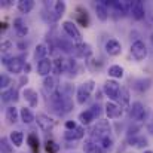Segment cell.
I'll list each match as a JSON object with an SVG mask.
<instances>
[{"mask_svg":"<svg viewBox=\"0 0 153 153\" xmlns=\"http://www.w3.org/2000/svg\"><path fill=\"white\" fill-rule=\"evenodd\" d=\"M92 91H94V82L92 80H88V82L82 83L77 88V94H76L77 102L79 104H85V102L88 101V98H89V95H91Z\"/></svg>","mask_w":153,"mask_h":153,"instance_id":"6da1fadb","label":"cell"},{"mask_svg":"<svg viewBox=\"0 0 153 153\" xmlns=\"http://www.w3.org/2000/svg\"><path fill=\"white\" fill-rule=\"evenodd\" d=\"M3 64L6 65L7 71H9V73H13V74H16V73H19L22 68H25L22 59H21V58H16V56H12V58L4 56V58H3Z\"/></svg>","mask_w":153,"mask_h":153,"instance_id":"7a4b0ae2","label":"cell"},{"mask_svg":"<svg viewBox=\"0 0 153 153\" xmlns=\"http://www.w3.org/2000/svg\"><path fill=\"white\" fill-rule=\"evenodd\" d=\"M110 134V125L107 120H98L95 126H92L91 129V135L97 140H100L102 137H107Z\"/></svg>","mask_w":153,"mask_h":153,"instance_id":"3957f363","label":"cell"},{"mask_svg":"<svg viewBox=\"0 0 153 153\" xmlns=\"http://www.w3.org/2000/svg\"><path fill=\"white\" fill-rule=\"evenodd\" d=\"M36 122H37V125L40 126V129L45 131V132L52 131L53 126H55V120L52 119L49 114H46V113H37V116H36Z\"/></svg>","mask_w":153,"mask_h":153,"instance_id":"277c9868","label":"cell"},{"mask_svg":"<svg viewBox=\"0 0 153 153\" xmlns=\"http://www.w3.org/2000/svg\"><path fill=\"white\" fill-rule=\"evenodd\" d=\"M131 53H132V56H134L137 61H143V59L147 56V48H146L144 42L135 40V42L131 45Z\"/></svg>","mask_w":153,"mask_h":153,"instance_id":"5b68a950","label":"cell"},{"mask_svg":"<svg viewBox=\"0 0 153 153\" xmlns=\"http://www.w3.org/2000/svg\"><path fill=\"white\" fill-rule=\"evenodd\" d=\"M62 28H64V31L67 33L68 37H71L73 40H76V42L80 43L82 34H80V31H79V28L76 27L74 22H71V21H64V22H62Z\"/></svg>","mask_w":153,"mask_h":153,"instance_id":"8992f818","label":"cell"},{"mask_svg":"<svg viewBox=\"0 0 153 153\" xmlns=\"http://www.w3.org/2000/svg\"><path fill=\"white\" fill-rule=\"evenodd\" d=\"M104 108H105V114H107L108 119H117V117H120L122 113H123V108L114 101H107Z\"/></svg>","mask_w":153,"mask_h":153,"instance_id":"52a82bcc","label":"cell"},{"mask_svg":"<svg viewBox=\"0 0 153 153\" xmlns=\"http://www.w3.org/2000/svg\"><path fill=\"white\" fill-rule=\"evenodd\" d=\"M146 114H147V111H146V108H144V105H143L141 102L140 101L132 102V105H131V108H129V116H131L132 119H135V120H143V119L146 117Z\"/></svg>","mask_w":153,"mask_h":153,"instance_id":"ba28073f","label":"cell"},{"mask_svg":"<svg viewBox=\"0 0 153 153\" xmlns=\"http://www.w3.org/2000/svg\"><path fill=\"white\" fill-rule=\"evenodd\" d=\"M119 91H120V86L116 80H107L104 83V92L110 100H117Z\"/></svg>","mask_w":153,"mask_h":153,"instance_id":"9c48e42d","label":"cell"},{"mask_svg":"<svg viewBox=\"0 0 153 153\" xmlns=\"http://www.w3.org/2000/svg\"><path fill=\"white\" fill-rule=\"evenodd\" d=\"M52 68H53V61L49 59V58H45V59L37 62V73L40 76H45V77L51 76L49 73L52 71Z\"/></svg>","mask_w":153,"mask_h":153,"instance_id":"30bf717a","label":"cell"},{"mask_svg":"<svg viewBox=\"0 0 153 153\" xmlns=\"http://www.w3.org/2000/svg\"><path fill=\"white\" fill-rule=\"evenodd\" d=\"M105 52L111 56H117L122 52V45L116 39H110L105 42Z\"/></svg>","mask_w":153,"mask_h":153,"instance_id":"8fae6325","label":"cell"},{"mask_svg":"<svg viewBox=\"0 0 153 153\" xmlns=\"http://www.w3.org/2000/svg\"><path fill=\"white\" fill-rule=\"evenodd\" d=\"M22 97L25 98V101L28 102L31 107H36L37 102H39V95H37V92L33 88H25L22 91Z\"/></svg>","mask_w":153,"mask_h":153,"instance_id":"7c38bea8","label":"cell"},{"mask_svg":"<svg viewBox=\"0 0 153 153\" xmlns=\"http://www.w3.org/2000/svg\"><path fill=\"white\" fill-rule=\"evenodd\" d=\"M131 13H132V16H134L135 19H143L144 15H146L143 1H140V0L134 1V3H132V7H131Z\"/></svg>","mask_w":153,"mask_h":153,"instance_id":"4fadbf2b","label":"cell"},{"mask_svg":"<svg viewBox=\"0 0 153 153\" xmlns=\"http://www.w3.org/2000/svg\"><path fill=\"white\" fill-rule=\"evenodd\" d=\"M74 52L80 58H89L92 55V49H91V46L88 43H77L74 46Z\"/></svg>","mask_w":153,"mask_h":153,"instance_id":"5bb4252c","label":"cell"},{"mask_svg":"<svg viewBox=\"0 0 153 153\" xmlns=\"http://www.w3.org/2000/svg\"><path fill=\"white\" fill-rule=\"evenodd\" d=\"M43 88L52 95V94L56 92V89H58V79H56L55 76L45 77V80H43Z\"/></svg>","mask_w":153,"mask_h":153,"instance_id":"9a60e30c","label":"cell"},{"mask_svg":"<svg viewBox=\"0 0 153 153\" xmlns=\"http://www.w3.org/2000/svg\"><path fill=\"white\" fill-rule=\"evenodd\" d=\"M83 152L85 153H104V150L101 149V146L94 141V140H88L83 143Z\"/></svg>","mask_w":153,"mask_h":153,"instance_id":"2e32d148","label":"cell"},{"mask_svg":"<svg viewBox=\"0 0 153 153\" xmlns=\"http://www.w3.org/2000/svg\"><path fill=\"white\" fill-rule=\"evenodd\" d=\"M13 28H15V31H16V34H18L19 37H24V36L28 33V27L25 25L24 19H21V18L13 19Z\"/></svg>","mask_w":153,"mask_h":153,"instance_id":"e0dca14e","label":"cell"},{"mask_svg":"<svg viewBox=\"0 0 153 153\" xmlns=\"http://www.w3.org/2000/svg\"><path fill=\"white\" fill-rule=\"evenodd\" d=\"M117 104L122 107V108H126L129 105V91L126 88H120L119 91V95H117Z\"/></svg>","mask_w":153,"mask_h":153,"instance_id":"ac0fdd59","label":"cell"},{"mask_svg":"<svg viewBox=\"0 0 153 153\" xmlns=\"http://www.w3.org/2000/svg\"><path fill=\"white\" fill-rule=\"evenodd\" d=\"M83 129L82 128H76V129H71V131H65L64 134V138L65 140H70V141H76V140H80L83 138Z\"/></svg>","mask_w":153,"mask_h":153,"instance_id":"d6986e66","label":"cell"},{"mask_svg":"<svg viewBox=\"0 0 153 153\" xmlns=\"http://www.w3.org/2000/svg\"><path fill=\"white\" fill-rule=\"evenodd\" d=\"M19 116H21V119H22L24 123H31V122L36 120V116L31 113V110L28 107H22L19 110Z\"/></svg>","mask_w":153,"mask_h":153,"instance_id":"ffe728a7","label":"cell"},{"mask_svg":"<svg viewBox=\"0 0 153 153\" xmlns=\"http://www.w3.org/2000/svg\"><path fill=\"white\" fill-rule=\"evenodd\" d=\"M9 140H10V143L15 147H21L22 146V141H24V134L21 131H12L10 135H9Z\"/></svg>","mask_w":153,"mask_h":153,"instance_id":"44dd1931","label":"cell"},{"mask_svg":"<svg viewBox=\"0 0 153 153\" xmlns=\"http://www.w3.org/2000/svg\"><path fill=\"white\" fill-rule=\"evenodd\" d=\"M76 16H77V21H79L83 27H88V25H89V16H88V12H86L83 7H77V9H76Z\"/></svg>","mask_w":153,"mask_h":153,"instance_id":"7402d4cb","label":"cell"},{"mask_svg":"<svg viewBox=\"0 0 153 153\" xmlns=\"http://www.w3.org/2000/svg\"><path fill=\"white\" fill-rule=\"evenodd\" d=\"M95 13H97V16H98L100 21H105V19L108 18V9H107V6L104 4V1L95 4Z\"/></svg>","mask_w":153,"mask_h":153,"instance_id":"603a6c76","label":"cell"},{"mask_svg":"<svg viewBox=\"0 0 153 153\" xmlns=\"http://www.w3.org/2000/svg\"><path fill=\"white\" fill-rule=\"evenodd\" d=\"M33 7H34V1L33 0H21V1H18V10L21 13H28V12L33 10Z\"/></svg>","mask_w":153,"mask_h":153,"instance_id":"cb8c5ba5","label":"cell"},{"mask_svg":"<svg viewBox=\"0 0 153 153\" xmlns=\"http://www.w3.org/2000/svg\"><path fill=\"white\" fill-rule=\"evenodd\" d=\"M18 116H19V111H18V108H16V107L10 105V107H7V108H6V119H7V122L15 123V122L18 120Z\"/></svg>","mask_w":153,"mask_h":153,"instance_id":"d4e9b609","label":"cell"},{"mask_svg":"<svg viewBox=\"0 0 153 153\" xmlns=\"http://www.w3.org/2000/svg\"><path fill=\"white\" fill-rule=\"evenodd\" d=\"M129 144L137 147V149H143V147L147 146V138L140 137V135H134L132 138H129Z\"/></svg>","mask_w":153,"mask_h":153,"instance_id":"484cf974","label":"cell"},{"mask_svg":"<svg viewBox=\"0 0 153 153\" xmlns=\"http://www.w3.org/2000/svg\"><path fill=\"white\" fill-rule=\"evenodd\" d=\"M94 119H95V116H94V113L91 111V108H88V110H85V111H82V113L79 114V120H80L83 125H89Z\"/></svg>","mask_w":153,"mask_h":153,"instance_id":"4316f807","label":"cell"},{"mask_svg":"<svg viewBox=\"0 0 153 153\" xmlns=\"http://www.w3.org/2000/svg\"><path fill=\"white\" fill-rule=\"evenodd\" d=\"M46 53H48V48H46V45L40 43V45H37V46H36L34 58H36L37 61H42V59H45V58H46Z\"/></svg>","mask_w":153,"mask_h":153,"instance_id":"83f0119b","label":"cell"},{"mask_svg":"<svg viewBox=\"0 0 153 153\" xmlns=\"http://www.w3.org/2000/svg\"><path fill=\"white\" fill-rule=\"evenodd\" d=\"M108 76H111L113 79H120L123 77V68L120 65H111L108 67Z\"/></svg>","mask_w":153,"mask_h":153,"instance_id":"f1b7e54d","label":"cell"},{"mask_svg":"<svg viewBox=\"0 0 153 153\" xmlns=\"http://www.w3.org/2000/svg\"><path fill=\"white\" fill-rule=\"evenodd\" d=\"M97 143L101 146V149L105 152V150H110L111 147H113V140H111V137L110 135H107V137H102L100 140H97Z\"/></svg>","mask_w":153,"mask_h":153,"instance_id":"f546056e","label":"cell"},{"mask_svg":"<svg viewBox=\"0 0 153 153\" xmlns=\"http://www.w3.org/2000/svg\"><path fill=\"white\" fill-rule=\"evenodd\" d=\"M28 144H30L33 153H39V147L40 146H39V138H37L36 134H30L28 135Z\"/></svg>","mask_w":153,"mask_h":153,"instance_id":"4dcf8cb0","label":"cell"},{"mask_svg":"<svg viewBox=\"0 0 153 153\" xmlns=\"http://www.w3.org/2000/svg\"><path fill=\"white\" fill-rule=\"evenodd\" d=\"M53 12H55L56 16H61V15L65 12V3L61 1V0H56V1L53 3Z\"/></svg>","mask_w":153,"mask_h":153,"instance_id":"1f68e13d","label":"cell"},{"mask_svg":"<svg viewBox=\"0 0 153 153\" xmlns=\"http://www.w3.org/2000/svg\"><path fill=\"white\" fill-rule=\"evenodd\" d=\"M0 149H1V153H12V144L9 143V138H6V137L1 138Z\"/></svg>","mask_w":153,"mask_h":153,"instance_id":"d6a6232c","label":"cell"},{"mask_svg":"<svg viewBox=\"0 0 153 153\" xmlns=\"http://www.w3.org/2000/svg\"><path fill=\"white\" fill-rule=\"evenodd\" d=\"M64 64H65V61H64L62 58H59V56L53 59V65H55V71H56L58 74H59V73H61L62 70H65V65H64Z\"/></svg>","mask_w":153,"mask_h":153,"instance_id":"836d02e7","label":"cell"},{"mask_svg":"<svg viewBox=\"0 0 153 153\" xmlns=\"http://www.w3.org/2000/svg\"><path fill=\"white\" fill-rule=\"evenodd\" d=\"M149 83H150V80L149 79H141V80H137L135 82V89L137 91H140V92H143V91H146L147 88H149Z\"/></svg>","mask_w":153,"mask_h":153,"instance_id":"e575fe53","label":"cell"},{"mask_svg":"<svg viewBox=\"0 0 153 153\" xmlns=\"http://www.w3.org/2000/svg\"><path fill=\"white\" fill-rule=\"evenodd\" d=\"M13 100V89H7V91H3L1 92V101L3 102H7Z\"/></svg>","mask_w":153,"mask_h":153,"instance_id":"d590c367","label":"cell"},{"mask_svg":"<svg viewBox=\"0 0 153 153\" xmlns=\"http://www.w3.org/2000/svg\"><path fill=\"white\" fill-rule=\"evenodd\" d=\"M9 85H10V77H7L6 74H1V76H0V88L4 89V88H7Z\"/></svg>","mask_w":153,"mask_h":153,"instance_id":"8d00e7d4","label":"cell"},{"mask_svg":"<svg viewBox=\"0 0 153 153\" xmlns=\"http://www.w3.org/2000/svg\"><path fill=\"white\" fill-rule=\"evenodd\" d=\"M10 49H12V42H10V40H4V42H1V53H3V55H6Z\"/></svg>","mask_w":153,"mask_h":153,"instance_id":"74e56055","label":"cell"},{"mask_svg":"<svg viewBox=\"0 0 153 153\" xmlns=\"http://www.w3.org/2000/svg\"><path fill=\"white\" fill-rule=\"evenodd\" d=\"M46 150L49 153H56V150H58V146L53 143V141H46Z\"/></svg>","mask_w":153,"mask_h":153,"instance_id":"f35d334b","label":"cell"},{"mask_svg":"<svg viewBox=\"0 0 153 153\" xmlns=\"http://www.w3.org/2000/svg\"><path fill=\"white\" fill-rule=\"evenodd\" d=\"M91 111L94 113V116L97 117V116H100V113H101V110H100V105L98 104H94L92 107H91Z\"/></svg>","mask_w":153,"mask_h":153,"instance_id":"ab89813d","label":"cell"},{"mask_svg":"<svg viewBox=\"0 0 153 153\" xmlns=\"http://www.w3.org/2000/svg\"><path fill=\"white\" fill-rule=\"evenodd\" d=\"M65 128H67V131H71V129H76V128H77V125H76L74 122L68 120V122H65Z\"/></svg>","mask_w":153,"mask_h":153,"instance_id":"60d3db41","label":"cell"},{"mask_svg":"<svg viewBox=\"0 0 153 153\" xmlns=\"http://www.w3.org/2000/svg\"><path fill=\"white\" fill-rule=\"evenodd\" d=\"M0 27H1V30H4V28L7 27V24H6V22H1V24H0Z\"/></svg>","mask_w":153,"mask_h":153,"instance_id":"b9f144b4","label":"cell"},{"mask_svg":"<svg viewBox=\"0 0 153 153\" xmlns=\"http://www.w3.org/2000/svg\"><path fill=\"white\" fill-rule=\"evenodd\" d=\"M144 153H153V152H150V150H147V152H144Z\"/></svg>","mask_w":153,"mask_h":153,"instance_id":"7bdbcfd3","label":"cell"}]
</instances>
